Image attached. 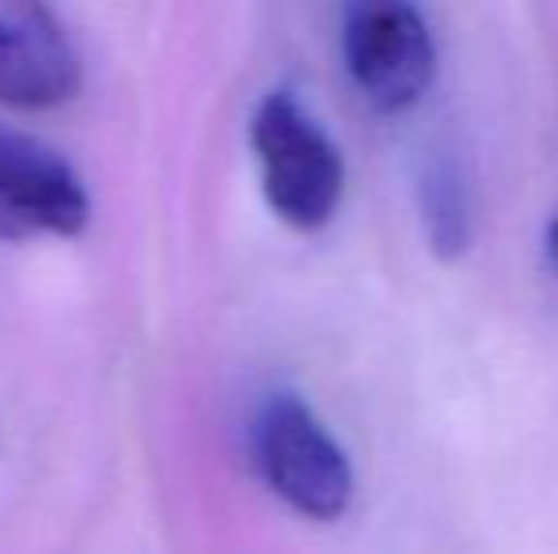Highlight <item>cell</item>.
Here are the masks:
<instances>
[{"label": "cell", "mask_w": 558, "mask_h": 554, "mask_svg": "<svg viewBox=\"0 0 558 554\" xmlns=\"http://www.w3.org/2000/svg\"><path fill=\"white\" fill-rule=\"evenodd\" d=\"M418 206L426 239L441 259H456L471 247L475 213H471V178L456 152H434L422 168Z\"/></svg>", "instance_id": "obj_6"}, {"label": "cell", "mask_w": 558, "mask_h": 554, "mask_svg": "<svg viewBox=\"0 0 558 554\" xmlns=\"http://www.w3.org/2000/svg\"><path fill=\"white\" fill-rule=\"evenodd\" d=\"M342 53L361 96L384 114L418 103L437 69L426 20L418 8L399 0H368L345 8Z\"/></svg>", "instance_id": "obj_3"}, {"label": "cell", "mask_w": 558, "mask_h": 554, "mask_svg": "<svg viewBox=\"0 0 558 554\" xmlns=\"http://www.w3.org/2000/svg\"><path fill=\"white\" fill-rule=\"evenodd\" d=\"M547 251H551V262H555V270H558V217L551 221V232H547Z\"/></svg>", "instance_id": "obj_7"}, {"label": "cell", "mask_w": 558, "mask_h": 554, "mask_svg": "<svg viewBox=\"0 0 558 554\" xmlns=\"http://www.w3.org/2000/svg\"><path fill=\"white\" fill-rule=\"evenodd\" d=\"M251 148L274 213L301 232L324 229L342 201L345 163L327 130L304 111L293 91H270L255 107Z\"/></svg>", "instance_id": "obj_1"}, {"label": "cell", "mask_w": 558, "mask_h": 554, "mask_svg": "<svg viewBox=\"0 0 558 554\" xmlns=\"http://www.w3.org/2000/svg\"><path fill=\"white\" fill-rule=\"evenodd\" d=\"M92 198L65 156L31 134L0 126V239L81 236Z\"/></svg>", "instance_id": "obj_4"}, {"label": "cell", "mask_w": 558, "mask_h": 554, "mask_svg": "<svg viewBox=\"0 0 558 554\" xmlns=\"http://www.w3.org/2000/svg\"><path fill=\"white\" fill-rule=\"evenodd\" d=\"M84 65L58 12L0 0V107L50 111L81 91Z\"/></svg>", "instance_id": "obj_5"}, {"label": "cell", "mask_w": 558, "mask_h": 554, "mask_svg": "<svg viewBox=\"0 0 558 554\" xmlns=\"http://www.w3.org/2000/svg\"><path fill=\"white\" fill-rule=\"evenodd\" d=\"M255 464L286 505L312 520H338L353 497L342 444L296 392H274L251 426Z\"/></svg>", "instance_id": "obj_2"}]
</instances>
